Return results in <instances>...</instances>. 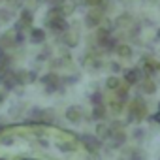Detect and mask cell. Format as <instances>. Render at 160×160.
I'll use <instances>...</instances> for the list:
<instances>
[{
    "label": "cell",
    "mask_w": 160,
    "mask_h": 160,
    "mask_svg": "<svg viewBox=\"0 0 160 160\" xmlns=\"http://www.w3.org/2000/svg\"><path fill=\"white\" fill-rule=\"evenodd\" d=\"M138 79H139V72H138V70H134V72H128V73H126V81H128V83H136Z\"/></svg>",
    "instance_id": "obj_2"
},
{
    "label": "cell",
    "mask_w": 160,
    "mask_h": 160,
    "mask_svg": "<svg viewBox=\"0 0 160 160\" xmlns=\"http://www.w3.org/2000/svg\"><path fill=\"white\" fill-rule=\"evenodd\" d=\"M108 87H109V89H117V87H119V81H117L115 77H109V79H108Z\"/></svg>",
    "instance_id": "obj_7"
},
{
    "label": "cell",
    "mask_w": 160,
    "mask_h": 160,
    "mask_svg": "<svg viewBox=\"0 0 160 160\" xmlns=\"http://www.w3.org/2000/svg\"><path fill=\"white\" fill-rule=\"evenodd\" d=\"M85 2H87V4H98L100 0H85Z\"/></svg>",
    "instance_id": "obj_12"
},
{
    "label": "cell",
    "mask_w": 160,
    "mask_h": 160,
    "mask_svg": "<svg viewBox=\"0 0 160 160\" xmlns=\"http://www.w3.org/2000/svg\"><path fill=\"white\" fill-rule=\"evenodd\" d=\"M98 134H102V136H108L109 132H108V128H106V126H98Z\"/></svg>",
    "instance_id": "obj_10"
},
{
    "label": "cell",
    "mask_w": 160,
    "mask_h": 160,
    "mask_svg": "<svg viewBox=\"0 0 160 160\" xmlns=\"http://www.w3.org/2000/svg\"><path fill=\"white\" fill-rule=\"evenodd\" d=\"M43 38H45V34L42 32V30H32V42H43Z\"/></svg>",
    "instance_id": "obj_3"
},
{
    "label": "cell",
    "mask_w": 160,
    "mask_h": 160,
    "mask_svg": "<svg viewBox=\"0 0 160 160\" xmlns=\"http://www.w3.org/2000/svg\"><path fill=\"white\" fill-rule=\"evenodd\" d=\"M51 27H53V28H58V30H60V28H64V21H62V19H55V21L51 23Z\"/></svg>",
    "instance_id": "obj_6"
},
{
    "label": "cell",
    "mask_w": 160,
    "mask_h": 160,
    "mask_svg": "<svg viewBox=\"0 0 160 160\" xmlns=\"http://www.w3.org/2000/svg\"><path fill=\"white\" fill-rule=\"evenodd\" d=\"M132 160H141V158H139V154H134V158H132Z\"/></svg>",
    "instance_id": "obj_13"
},
{
    "label": "cell",
    "mask_w": 160,
    "mask_h": 160,
    "mask_svg": "<svg viewBox=\"0 0 160 160\" xmlns=\"http://www.w3.org/2000/svg\"><path fill=\"white\" fill-rule=\"evenodd\" d=\"M145 85H147V87H143V89H145V92L152 94V92H154V85H152V83H145Z\"/></svg>",
    "instance_id": "obj_9"
},
{
    "label": "cell",
    "mask_w": 160,
    "mask_h": 160,
    "mask_svg": "<svg viewBox=\"0 0 160 160\" xmlns=\"http://www.w3.org/2000/svg\"><path fill=\"white\" fill-rule=\"evenodd\" d=\"M98 19H100V15H96V13H89V17H87V23H89V27H96Z\"/></svg>",
    "instance_id": "obj_4"
},
{
    "label": "cell",
    "mask_w": 160,
    "mask_h": 160,
    "mask_svg": "<svg viewBox=\"0 0 160 160\" xmlns=\"http://www.w3.org/2000/svg\"><path fill=\"white\" fill-rule=\"evenodd\" d=\"M94 113H96L94 117H104V109H102V108H96V109H94Z\"/></svg>",
    "instance_id": "obj_11"
},
{
    "label": "cell",
    "mask_w": 160,
    "mask_h": 160,
    "mask_svg": "<svg viewBox=\"0 0 160 160\" xmlns=\"http://www.w3.org/2000/svg\"><path fill=\"white\" fill-rule=\"evenodd\" d=\"M83 139L89 143V147H96V145H98V139H96V138H92V136H85Z\"/></svg>",
    "instance_id": "obj_5"
},
{
    "label": "cell",
    "mask_w": 160,
    "mask_h": 160,
    "mask_svg": "<svg viewBox=\"0 0 160 160\" xmlns=\"http://www.w3.org/2000/svg\"><path fill=\"white\" fill-rule=\"evenodd\" d=\"M128 53H130V49H128V47H124V45H122V47H119V55H121V57H128Z\"/></svg>",
    "instance_id": "obj_8"
},
{
    "label": "cell",
    "mask_w": 160,
    "mask_h": 160,
    "mask_svg": "<svg viewBox=\"0 0 160 160\" xmlns=\"http://www.w3.org/2000/svg\"><path fill=\"white\" fill-rule=\"evenodd\" d=\"M66 117H68L72 122H77V121H79V108H70V109L66 111Z\"/></svg>",
    "instance_id": "obj_1"
}]
</instances>
